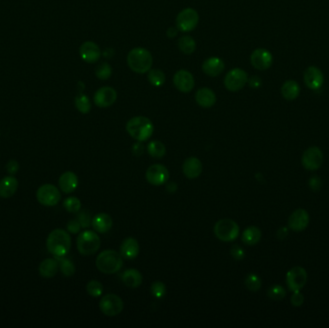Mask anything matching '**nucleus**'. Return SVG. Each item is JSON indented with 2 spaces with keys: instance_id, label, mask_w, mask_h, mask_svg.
<instances>
[{
  "instance_id": "c9c22d12",
  "label": "nucleus",
  "mask_w": 329,
  "mask_h": 328,
  "mask_svg": "<svg viewBox=\"0 0 329 328\" xmlns=\"http://www.w3.org/2000/svg\"><path fill=\"white\" fill-rule=\"evenodd\" d=\"M63 206L68 213H78L81 209V201L77 197H66L63 202Z\"/></svg>"
},
{
  "instance_id": "bb28decb",
  "label": "nucleus",
  "mask_w": 329,
  "mask_h": 328,
  "mask_svg": "<svg viewBox=\"0 0 329 328\" xmlns=\"http://www.w3.org/2000/svg\"><path fill=\"white\" fill-rule=\"evenodd\" d=\"M92 226L99 233H106L112 228V218L105 213H99L92 219Z\"/></svg>"
},
{
  "instance_id": "393cba45",
  "label": "nucleus",
  "mask_w": 329,
  "mask_h": 328,
  "mask_svg": "<svg viewBox=\"0 0 329 328\" xmlns=\"http://www.w3.org/2000/svg\"><path fill=\"white\" fill-rule=\"evenodd\" d=\"M140 252V246L134 238L125 239L120 246V255L127 260L135 259Z\"/></svg>"
},
{
  "instance_id": "39448f33",
  "label": "nucleus",
  "mask_w": 329,
  "mask_h": 328,
  "mask_svg": "<svg viewBox=\"0 0 329 328\" xmlns=\"http://www.w3.org/2000/svg\"><path fill=\"white\" fill-rule=\"evenodd\" d=\"M100 243V238L95 231L86 230L77 238V249L85 256L93 255L99 250Z\"/></svg>"
},
{
  "instance_id": "e433bc0d",
  "label": "nucleus",
  "mask_w": 329,
  "mask_h": 328,
  "mask_svg": "<svg viewBox=\"0 0 329 328\" xmlns=\"http://www.w3.org/2000/svg\"><path fill=\"white\" fill-rule=\"evenodd\" d=\"M245 285L249 291L252 292H257L260 290V288L262 287V281L260 277L255 274V273H250L248 274L246 280H245Z\"/></svg>"
},
{
  "instance_id": "49530a36",
  "label": "nucleus",
  "mask_w": 329,
  "mask_h": 328,
  "mask_svg": "<svg viewBox=\"0 0 329 328\" xmlns=\"http://www.w3.org/2000/svg\"><path fill=\"white\" fill-rule=\"evenodd\" d=\"M6 169H7V171L10 173V174H15V173H17V170L19 169V164H18V162H17V160H14V159H12V160H10L8 163H7V164H6Z\"/></svg>"
},
{
  "instance_id": "a211bd4d",
  "label": "nucleus",
  "mask_w": 329,
  "mask_h": 328,
  "mask_svg": "<svg viewBox=\"0 0 329 328\" xmlns=\"http://www.w3.org/2000/svg\"><path fill=\"white\" fill-rule=\"evenodd\" d=\"M80 56L88 64H95L101 57V51L99 46L94 42H85L79 50Z\"/></svg>"
},
{
  "instance_id": "3c124183",
  "label": "nucleus",
  "mask_w": 329,
  "mask_h": 328,
  "mask_svg": "<svg viewBox=\"0 0 329 328\" xmlns=\"http://www.w3.org/2000/svg\"><path fill=\"white\" fill-rule=\"evenodd\" d=\"M288 235H289V230L287 229V227H281L277 231V237L279 238L280 240L285 239Z\"/></svg>"
},
{
  "instance_id": "de8ad7c7",
  "label": "nucleus",
  "mask_w": 329,
  "mask_h": 328,
  "mask_svg": "<svg viewBox=\"0 0 329 328\" xmlns=\"http://www.w3.org/2000/svg\"><path fill=\"white\" fill-rule=\"evenodd\" d=\"M308 185L312 191L317 192L322 187V180L318 176H312L308 181Z\"/></svg>"
},
{
  "instance_id": "4be33fe9",
  "label": "nucleus",
  "mask_w": 329,
  "mask_h": 328,
  "mask_svg": "<svg viewBox=\"0 0 329 328\" xmlns=\"http://www.w3.org/2000/svg\"><path fill=\"white\" fill-rule=\"evenodd\" d=\"M196 101L202 108H211L217 101L214 91L209 88H200L196 93Z\"/></svg>"
},
{
  "instance_id": "5701e85b",
  "label": "nucleus",
  "mask_w": 329,
  "mask_h": 328,
  "mask_svg": "<svg viewBox=\"0 0 329 328\" xmlns=\"http://www.w3.org/2000/svg\"><path fill=\"white\" fill-rule=\"evenodd\" d=\"M183 172L186 177L195 179L202 172V163L197 157H190L183 164Z\"/></svg>"
},
{
  "instance_id": "09e8293b",
  "label": "nucleus",
  "mask_w": 329,
  "mask_h": 328,
  "mask_svg": "<svg viewBox=\"0 0 329 328\" xmlns=\"http://www.w3.org/2000/svg\"><path fill=\"white\" fill-rule=\"evenodd\" d=\"M144 150H145V147H144V145L142 144V142H138V143L134 144L133 147H132V153H133L135 156H137V157L143 155Z\"/></svg>"
},
{
  "instance_id": "6e6552de",
  "label": "nucleus",
  "mask_w": 329,
  "mask_h": 328,
  "mask_svg": "<svg viewBox=\"0 0 329 328\" xmlns=\"http://www.w3.org/2000/svg\"><path fill=\"white\" fill-rule=\"evenodd\" d=\"M198 13L193 8L183 9L176 17V27L181 32H191L198 26Z\"/></svg>"
},
{
  "instance_id": "ea45409f",
  "label": "nucleus",
  "mask_w": 329,
  "mask_h": 328,
  "mask_svg": "<svg viewBox=\"0 0 329 328\" xmlns=\"http://www.w3.org/2000/svg\"><path fill=\"white\" fill-rule=\"evenodd\" d=\"M268 296L273 299V300H276L279 301L282 300L283 298H285L286 296V291L285 289L280 286V285H274L272 286L269 291H268Z\"/></svg>"
},
{
  "instance_id": "f257e3e1",
  "label": "nucleus",
  "mask_w": 329,
  "mask_h": 328,
  "mask_svg": "<svg viewBox=\"0 0 329 328\" xmlns=\"http://www.w3.org/2000/svg\"><path fill=\"white\" fill-rule=\"evenodd\" d=\"M71 239L68 233L64 229L51 231L47 239V248L54 257H63L69 251Z\"/></svg>"
},
{
  "instance_id": "f704fd0d",
  "label": "nucleus",
  "mask_w": 329,
  "mask_h": 328,
  "mask_svg": "<svg viewBox=\"0 0 329 328\" xmlns=\"http://www.w3.org/2000/svg\"><path fill=\"white\" fill-rule=\"evenodd\" d=\"M75 107L82 114H88L91 111V101L89 98L83 94L78 95L75 98Z\"/></svg>"
},
{
  "instance_id": "79ce46f5",
  "label": "nucleus",
  "mask_w": 329,
  "mask_h": 328,
  "mask_svg": "<svg viewBox=\"0 0 329 328\" xmlns=\"http://www.w3.org/2000/svg\"><path fill=\"white\" fill-rule=\"evenodd\" d=\"M76 219L79 221L82 228H88L92 224L93 219L91 218V215L87 210H82V211H79L77 214Z\"/></svg>"
},
{
  "instance_id": "f03ea898",
  "label": "nucleus",
  "mask_w": 329,
  "mask_h": 328,
  "mask_svg": "<svg viewBox=\"0 0 329 328\" xmlns=\"http://www.w3.org/2000/svg\"><path fill=\"white\" fill-rule=\"evenodd\" d=\"M126 131L138 142H146L152 136L154 126L147 116H134L126 123Z\"/></svg>"
},
{
  "instance_id": "ddd939ff",
  "label": "nucleus",
  "mask_w": 329,
  "mask_h": 328,
  "mask_svg": "<svg viewBox=\"0 0 329 328\" xmlns=\"http://www.w3.org/2000/svg\"><path fill=\"white\" fill-rule=\"evenodd\" d=\"M146 177L148 183L154 186H161L168 180L169 172L163 164H153L148 167Z\"/></svg>"
},
{
  "instance_id": "4c0bfd02",
  "label": "nucleus",
  "mask_w": 329,
  "mask_h": 328,
  "mask_svg": "<svg viewBox=\"0 0 329 328\" xmlns=\"http://www.w3.org/2000/svg\"><path fill=\"white\" fill-rule=\"evenodd\" d=\"M99 80H108L112 75V67L108 63H100L95 71Z\"/></svg>"
},
{
  "instance_id": "f8f14e48",
  "label": "nucleus",
  "mask_w": 329,
  "mask_h": 328,
  "mask_svg": "<svg viewBox=\"0 0 329 328\" xmlns=\"http://www.w3.org/2000/svg\"><path fill=\"white\" fill-rule=\"evenodd\" d=\"M301 163L305 169L314 171L319 169L324 163V153L318 147L307 148L302 155Z\"/></svg>"
},
{
  "instance_id": "dca6fc26",
  "label": "nucleus",
  "mask_w": 329,
  "mask_h": 328,
  "mask_svg": "<svg viewBox=\"0 0 329 328\" xmlns=\"http://www.w3.org/2000/svg\"><path fill=\"white\" fill-rule=\"evenodd\" d=\"M273 55L269 50L257 49L250 56V62L253 67L258 70H266L273 65Z\"/></svg>"
},
{
  "instance_id": "412c9836",
  "label": "nucleus",
  "mask_w": 329,
  "mask_h": 328,
  "mask_svg": "<svg viewBox=\"0 0 329 328\" xmlns=\"http://www.w3.org/2000/svg\"><path fill=\"white\" fill-rule=\"evenodd\" d=\"M59 188L65 194H70L78 187V177L72 171L64 172L59 178Z\"/></svg>"
},
{
  "instance_id": "1a4fd4ad",
  "label": "nucleus",
  "mask_w": 329,
  "mask_h": 328,
  "mask_svg": "<svg viewBox=\"0 0 329 328\" xmlns=\"http://www.w3.org/2000/svg\"><path fill=\"white\" fill-rule=\"evenodd\" d=\"M248 81L247 73L242 68H232L223 80L224 87L230 92H238L242 90Z\"/></svg>"
},
{
  "instance_id": "37998d69",
  "label": "nucleus",
  "mask_w": 329,
  "mask_h": 328,
  "mask_svg": "<svg viewBox=\"0 0 329 328\" xmlns=\"http://www.w3.org/2000/svg\"><path fill=\"white\" fill-rule=\"evenodd\" d=\"M294 294L291 296V303L295 307H300L304 303V295L300 293V291L293 292Z\"/></svg>"
},
{
  "instance_id": "c756f323",
  "label": "nucleus",
  "mask_w": 329,
  "mask_h": 328,
  "mask_svg": "<svg viewBox=\"0 0 329 328\" xmlns=\"http://www.w3.org/2000/svg\"><path fill=\"white\" fill-rule=\"evenodd\" d=\"M299 92H300V88H299L298 84L294 80L286 81L282 85V88H281L282 97L289 101L297 99V97L299 96Z\"/></svg>"
},
{
  "instance_id": "c03bdc74",
  "label": "nucleus",
  "mask_w": 329,
  "mask_h": 328,
  "mask_svg": "<svg viewBox=\"0 0 329 328\" xmlns=\"http://www.w3.org/2000/svg\"><path fill=\"white\" fill-rule=\"evenodd\" d=\"M81 228L82 227H81V225H80V223L77 219H71L66 224V229L72 234H77Z\"/></svg>"
},
{
  "instance_id": "603ef678",
  "label": "nucleus",
  "mask_w": 329,
  "mask_h": 328,
  "mask_svg": "<svg viewBox=\"0 0 329 328\" xmlns=\"http://www.w3.org/2000/svg\"><path fill=\"white\" fill-rule=\"evenodd\" d=\"M177 32H178V29L174 28V27H169L166 31V36L171 39V38H174L176 35H177Z\"/></svg>"
},
{
  "instance_id": "6ab92c4d",
  "label": "nucleus",
  "mask_w": 329,
  "mask_h": 328,
  "mask_svg": "<svg viewBox=\"0 0 329 328\" xmlns=\"http://www.w3.org/2000/svg\"><path fill=\"white\" fill-rule=\"evenodd\" d=\"M304 83L311 90H319L324 84V74L317 66H311L304 72Z\"/></svg>"
},
{
  "instance_id": "f3484780",
  "label": "nucleus",
  "mask_w": 329,
  "mask_h": 328,
  "mask_svg": "<svg viewBox=\"0 0 329 328\" xmlns=\"http://www.w3.org/2000/svg\"><path fill=\"white\" fill-rule=\"evenodd\" d=\"M309 221H310V217L308 212L304 209H297L289 217L288 225L290 229L296 232H300L307 228Z\"/></svg>"
},
{
  "instance_id": "9b49d317",
  "label": "nucleus",
  "mask_w": 329,
  "mask_h": 328,
  "mask_svg": "<svg viewBox=\"0 0 329 328\" xmlns=\"http://www.w3.org/2000/svg\"><path fill=\"white\" fill-rule=\"evenodd\" d=\"M101 312L109 317H114L120 314L123 309V301L118 295L114 294L104 295L99 302Z\"/></svg>"
},
{
  "instance_id": "473e14b6",
  "label": "nucleus",
  "mask_w": 329,
  "mask_h": 328,
  "mask_svg": "<svg viewBox=\"0 0 329 328\" xmlns=\"http://www.w3.org/2000/svg\"><path fill=\"white\" fill-rule=\"evenodd\" d=\"M148 152L154 158H162L165 154V147L160 141H152L148 144Z\"/></svg>"
},
{
  "instance_id": "72a5a7b5",
  "label": "nucleus",
  "mask_w": 329,
  "mask_h": 328,
  "mask_svg": "<svg viewBox=\"0 0 329 328\" xmlns=\"http://www.w3.org/2000/svg\"><path fill=\"white\" fill-rule=\"evenodd\" d=\"M57 258L58 262H59V268L62 272V273L66 276V277H69V276H72L75 273V267H74V264L71 262L69 259L67 258H65L64 256L63 257H55Z\"/></svg>"
},
{
  "instance_id": "9d476101",
  "label": "nucleus",
  "mask_w": 329,
  "mask_h": 328,
  "mask_svg": "<svg viewBox=\"0 0 329 328\" xmlns=\"http://www.w3.org/2000/svg\"><path fill=\"white\" fill-rule=\"evenodd\" d=\"M307 272L302 267H295L286 274V283L291 292L300 291L307 283Z\"/></svg>"
},
{
  "instance_id": "c85d7f7f",
  "label": "nucleus",
  "mask_w": 329,
  "mask_h": 328,
  "mask_svg": "<svg viewBox=\"0 0 329 328\" xmlns=\"http://www.w3.org/2000/svg\"><path fill=\"white\" fill-rule=\"evenodd\" d=\"M262 232L256 226H248L242 235V241L248 246H254L260 242Z\"/></svg>"
},
{
  "instance_id": "2f4dec72",
  "label": "nucleus",
  "mask_w": 329,
  "mask_h": 328,
  "mask_svg": "<svg viewBox=\"0 0 329 328\" xmlns=\"http://www.w3.org/2000/svg\"><path fill=\"white\" fill-rule=\"evenodd\" d=\"M148 82L154 87H162L165 82V75L161 69H150L148 72Z\"/></svg>"
},
{
  "instance_id": "aec40b11",
  "label": "nucleus",
  "mask_w": 329,
  "mask_h": 328,
  "mask_svg": "<svg viewBox=\"0 0 329 328\" xmlns=\"http://www.w3.org/2000/svg\"><path fill=\"white\" fill-rule=\"evenodd\" d=\"M225 68V65L220 58L211 57L205 60L202 64V71L211 77H217L220 75Z\"/></svg>"
},
{
  "instance_id": "423d86ee",
  "label": "nucleus",
  "mask_w": 329,
  "mask_h": 328,
  "mask_svg": "<svg viewBox=\"0 0 329 328\" xmlns=\"http://www.w3.org/2000/svg\"><path fill=\"white\" fill-rule=\"evenodd\" d=\"M214 232L216 237L220 241L233 242L240 234V227L234 220L223 219L216 223Z\"/></svg>"
},
{
  "instance_id": "4468645a",
  "label": "nucleus",
  "mask_w": 329,
  "mask_h": 328,
  "mask_svg": "<svg viewBox=\"0 0 329 328\" xmlns=\"http://www.w3.org/2000/svg\"><path fill=\"white\" fill-rule=\"evenodd\" d=\"M116 98L117 94L115 89L111 87H102L96 92L94 101L99 108H107L115 103Z\"/></svg>"
},
{
  "instance_id": "a19ab883",
  "label": "nucleus",
  "mask_w": 329,
  "mask_h": 328,
  "mask_svg": "<svg viewBox=\"0 0 329 328\" xmlns=\"http://www.w3.org/2000/svg\"><path fill=\"white\" fill-rule=\"evenodd\" d=\"M151 294L156 298H162L165 295V286L161 281H155L151 285Z\"/></svg>"
},
{
  "instance_id": "a18cd8bd",
  "label": "nucleus",
  "mask_w": 329,
  "mask_h": 328,
  "mask_svg": "<svg viewBox=\"0 0 329 328\" xmlns=\"http://www.w3.org/2000/svg\"><path fill=\"white\" fill-rule=\"evenodd\" d=\"M231 255L236 260H243L245 257V252L241 246H234L231 248Z\"/></svg>"
},
{
  "instance_id": "b1692460",
  "label": "nucleus",
  "mask_w": 329,
  "mask_h": 328,
  "mask_svg": "<svg viewBox=\"0 0 329 328\" xmlns=\"http://www.w3.org/2000/svg\"><path fill=\"white\" fill-rule=\"evenodd\" d=\"M18 181L13 175L6 176L0 180V197L10 198L17 193Z\"/></svg>"
},
{
  "instance_id": "20e7f679",
  "label": "nucleus",
  "mask_w": 329,
  "mask_h": 328,
  "mask_svg": "<svg viewBox=\"0 0 329 328\" xmlns=\"http://www.w3.org/2000/svg\"><path fill=\"white\" fill-rule=\"evenodd\" d=\"M99 271L105 274H113L117 273L123 266V260L120 253L114 249L102 251L96 261Z\"/></svg>"
},
{
  "instance_id": "7ed1b4c3",
  "label": "nucleus",
  "mask_w": 329,
  "mask_h": 328,
  "mask_svg": "<svg viewBox=\"0 0 329 328\" xmlns=\"http://www.w3.org/2000/svg\"><path fill=\"white\" fill-rule=\"evenodd\" d=\"M152 55L144 48H136L130 50L127 55V64L134 72L139 74L147 73L152 66Z\"/></svg>"
},
{
  "instance_id": "2eb2a0df",
  "label": "nucleus",
  "mask_w": 329,
  "mask_h": 328,
  "mask_svg": "<svg viewBox=\"0 0 329 328\" xmlns=\"http://www.w3.org/2000/svg\"><path fill=\"white\" fill-rule=\"evenodd\" d=\"M173 85L182 93H190L195 88V79L190 71L180 69L173 76Z\"/></svg>"
},
{
  "instance_id": "58836bf2",
  "label": "nucleus",
  "mask_w": 329,
  "mask_h": 328,
  "mask_svg": "<svg viewBox=\"0 0 329 328\" xmlns=\"http://www.w3.org/2000/svg\"><path fill=\"white\" fill-rule=\"evenodd\" d=\"M87 292L93 297H99L103 293V286L98 280H92L87 284Z\"/></svg>"
},
{
  "instance_id": "8fccbe9b",
  "label": "nucleus",
  "mask_w": 329,
  "mask_h": 328,
  "mask_svg": "<svg viewBox=\"0 0 329 328\" xmlns=\"http://www.w3.org/2000/svg\"><path fill=\"white\" fill-rule=\"evenodd\" d=\"M248 84L251 88H254V89H257L259 87H261L262 85V80L258 77V76H252L248 79Z\"/></svg>"
},
{
  "instance_id": "0eeeda50",
  "label": "nucleus",
  "mask_w": 329,
  "mask_h": 328,
  "mask_svg": "<svg viewBox=\"0 0 329 328\" xmlns=\"http://www.w3.org/2000/svg\"><path fill=\"white\" fill-rule=\"evenodd\" d=\"M36 197L42 205L52 207L60 202L61 193L56 186L52 184H45L38 189Z\"/></svg>"
},
{
  "instance_id": "7c9ffc66",
  "label": "nucleus",
  "mask_w": 329,
  "mask_h": 328,
  "mask_svg": "<svg viewBox=\"0 0 329 328\" xmlns=\"http://www.w3.org/2000/svg\"><path fill=\"white\" fill-rule=\"evenodd\" d=\"M178 49L184 54L191 55L196 51L197 44L191 36H183L178 41Z\"/></svg>"
},
{
  "instance_id": "a878e982",
  "label": "nucleus",
  "mask_w": 329,
  "mask_h": 328,
  "mask_svg": "<svg viewBox=\"0 0 329 328\" xmlns=\"http://www.w3.org/2000/svg\"><path fill=\"white\" fill-rule=\"evenodd\" d=\"M59 270V262L57 258H48L40 264L39 273L45 278L54 277Z\"/></svg>"
},
{
  "instance_id": "cd10ccee",
  "label": "nucleus",
  "mask_w": 329,
  "mask_h": 328,
  "mask_svg": "<svg viewBox=\"0 0 329 328\" xmlns=\"http://www.w3.org/2000/svg\"><path fill=\"white\" fill-rule=\"evenodd\" d=\"M122 282L128 288H132V289L138 288L139 286H141V284L143 282L142 273L139 271L134 270V269L127 270L122 274Z\"/></svg>"
}]
</instances>
